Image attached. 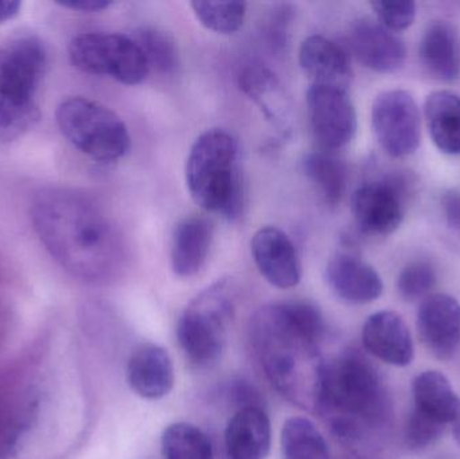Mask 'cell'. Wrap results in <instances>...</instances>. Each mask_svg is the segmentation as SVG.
<instances>
[{"label": "cell", "instance_id": "cell-19", "mask_svg": "<svg viewBox=\"0 0 460 459\" xmlns=\"http://www.w3.org/2000/svg\"><path fill=\"white\" fill-rule=\"evenodd\" d=\"M272 430L262 407H241L230 418L226 430L229 459H265L270 455Z\"/></svg>", "mask_w": 460, "mask_h": 459}, {"label": "cell", "instance_id": "cell-27", "mask_svg": "<svg viewBox=\"0 0 460 459\" xmlns=\"http://www.w3.org/2000/svg\"><path fill=\"white\" fill-rule=\"evenodd\" d=\"M161 447L164 459H215L209 437L189 423L167 426L162 434Z\"/></svg>", "mask_w": 460, "mask_h": 459}, {"label": "cell", "instance_id": "cell-23", "mask_svg": "<svg viewBox=\"0 0 460 459\" xmlns=\"http://www.w3.org/2000/svg\"><path fill=\"white\" fill-rule=\"evenodd\" d=\"M424 116L432 142L447 155H460V96L450 91L429 93Z\"/></svg>", "mask_w": 460, "mask_h": 459}, {"label": "cell", "instance_id": "cell-6", "mask_svg": "<svg viewBox=\"0 0 460 459\" xmlns=\"http://www.w3.org/2000/svg\"><path fill=\"white\" fill-rule=\"evenodd\" d=\"M234 310L235 290L229 280L215 283L188 305L178 320L177 337L194 366H210L220 360Z\"/></svg>", "mask_w": 460, "mask_h": 459}, {"label": "cell", "instance_id": "cell-21", "mask_svg": "<svg viewBox=\"0 0 460 459\" xmlns=\"http://www.w3.org/2000/svg\"><path fill=\"white\" fill-rule=\"evenodd\" d=\"M241 91L261 110L262 115L276 128H287L291 105L279 78L261 65L245 67L238 78Z\"/></svg>", "mask_w": 460, "mask_h": 459}, {"label": "cell", "instance_id": "cell-10", "mask_svg": "<svg viewBox=\"0 0 460 459\" xmlns=\"http://www.w3.org/2000/svg\"><path fill=\"white\" fill-rule=\"evenodd\" d=\"M407 186L402 178L389 177L364 183L351 197V212L364 234L386 236L402 225Z\"/></svg>", "mask_w": 460, "mask_h": 459}, {"label": "cell", "instance_id": "cell-3", "mask_svg": "<svg viewBox=\"0 0 460 459\" xmlns=\"http://www.w3.org/2000/svg\"><path fill=\"white\" fill-rule=\"evenodd\" d=\"M386 396L375 366L358 352L324 364L318 412L329 415L332 430L345 444L361 438L362 426L385 418Z\"/></svg>", "mask_w": 460, "mask_h": 459}, {"label": "cell", "instance_id": "cell-22", "mask_svg": "<svg viewBox=\"0 0 460 459\" xmlns=\"http://www.w3.org/2000/svg\"><path fill=\"white\" fill-rule=\"evenodd\" d=\"M421 65L431 77L451 83L459 77L458 37L453 24L432 22L427 26L419 45Z\"/></svg>", "mask_w": 460, "mask_h": 459}, {"label": "cell", "instance_id": "cell-12", "mask_svg": "<svg viewBox=\"0 0 460 459\" xmlns=\"http://www.w3.org/2000/svg\"><path fill=\"white\" fill-rule=\"evenodd\" d=\"M252 256L270 285L288 290L302 279V263L292 240L276 226L260 228L252 237Z\"/></svg>", "mask_w": 460, "mask_h": 459}, {"label": "cell", "instance_id": "cell-11", "mask_svg": "<svg viewBox=\"0 0 460 459\" xmlns=\"http://www.w3.org/2000/svg\"><path fill=\"white\" fill-rule=\"evenodd\" d=\"M305 100L316 142L329 153L346 147L357 132L356 107L348 91L311 85Z\"/></svg>", "mask_w": 460, "mask_h": 459}, {"label": "cell", "instance_id": "cell-28", "mask_svg": "<svg viewBox=\"0 0 460 459\" xmlns=\"http://www.w3.org/2000/svg\"><path fill=\"white\" fill-rule=\"evenodd\" d=\"M194 15L205 29L217 34H234L246 18V3L235 2H196L190 3Z\"/></svg>", "mask_w": 460, "mask_h": 459}, {"label": "cell", "instance_id": "cell-8", "mask_svg": "<svg viewBox=\"0 0 460 459\" xmlns=\"http://www.w3.org/2000/svg\"><path fill=\"white\" fill-rule=\"evenodd\" d=\"M73 66L88 75H107L124 85H137L150 75V65L128 35L86 32L69 45Z\"/></svg>", "mask_w": 460, "mask_h": 459}, {"label": "cell", "instance_id": "cell-18", "mask_svg": "<svg viewBox=\"0 0 460 459\" xmlns=\"http://www.w3.org/2000/svg\"><path fill=\"white\" fill-rule=\"evenodd\" d=\"M129 387L140 398L158 401L174 388V364L169 352L159 345L147 342L132 352L127 366Z\"/></svg>", "mask_w": 460, "mask_h": 459}, {"label": "cell", "instance_id": "cell-29", "mask_svg": "<svg viewBox=\"0 0 460 459\" xmlns=\"http://www.w3.org/2000/svg\"><path fill=\"white\" fill-rule=\"evenodd\" d=\"M134 40L145 53L150 67L164 75H172L180 66V53L175 40L167 32L154 27L137 30Z\"/></svg>", "mask_w": 460, "mask_h": 459}, {"label": "cell", "instance_id": "cell-35", "mask_svg": "<svg viewBox=\"0 0 460 459\" xmlns=\"http://www.w3.org/2000/svg\"><path fill=\"white\" fill-rule=\"evenodd\" d=\"M22 3L18 0H0V23L11 21L21 11Z\"/></svg>", "mask_w": 460, "mask_h": 459}, {"label": "cell", "instance_id": "cell-9", "mask_svg": "<svg viewBox=\"0 0 460 459\" xmlns=\"http://www.w3.org/2000/svg\"><path fill=\"white\" fill-rule=\"evenodd\" d=\"M376 139L392 158H407L420 146L421 121L418 104L410 92L391 89L376 97L372 105Z\"/></svg>", "mask_w": 460, "mask_h": 459}, {"label": "cell", "instance_id": "cell-25", "mask_svg": "<svg viewBox=\"0 0 460 459\" xmlns=\"http://www.w3.org/2000/svg\"><path fill=\"white\" fill-rule=\"evenodd\" d=\"M303 170L324 202L330 207H337L346 190L348 172L345 163L329 151H316L305 156Z\"/></svg>", "mask_w": 460, "mask_h": 459}, {"label": "cell", "instance_id": "cell-13", "mask_svg": "<svg viewBox=\"0 0 460 459\" xmlns=\"http://www.w3.org/2000/svg\"><path fill=\"white\" fill-rule=\"evenodd\" d=\"M419 336L424 347L440 360H448L460 347V302L447 294H434L418 310Z\"/></svg>", "mask_w": 460, "mask_h": 459}, {"label": "cell", "instance_id": "cell-36", "mask_svg": "<svg viewBox=\"0 0 460 459\" xmlns=\"http://www.w3.org/2000/svg\"><path fill=\"white\" fill-rule=\"evenodd\" d=\"M454 436H456V442H458L460 446V410L458 417H456V419L454 420Z\"/></svg>", "mask_w": 460, "mask_h": 459}, {"label": "cell", "instance_id": "cell-24", "mask_svg": "<svg viewBox=\"0 0 460 459\" xmlns=\"http://www.w3.org/2000/svg\"><path fill=\"white\" fill-rule=\"evenodd\" d=\"M415 409L442 425H453L458 417L460 399L445 375L426 371L412 384Z\"/></svg>", "mask_w": 460, "mask_h": 459}, {"label": "cell", "instance_id": "cell-30", "mask_svg": "<svg viewBox=\"0 0 460 459\" xmlns=\"http://www.w3.org/2000/svg\"><path fill=\"white\" fill-rule=\"evenodd\" d=\"M437 271L429 261L415 260L407 264L397 278V290L402 299L418 301L429 296L437 285Z\"/></svg>", "mask_w": 460, "mask_h": 459}, {"label": "cell", "instance_id": "cell-31", "mask_svg": "<svg viewBox=\"0 0 460 459\" xmlns=\"http://www.w3.org/2000/svg\"><path fill=\"white\" fill-rule=\"evenodd\" d=\"M445 425L413 409L404 426L405 444L410 449L420 450L434 445L442 437Z\"/></svg>", "mask_w": 460, "mask_h": 459}, {"label": "cell", "instance_id": "cell-26", "mask_svg": "<svg viewBox=\"0 0 460 459\" xmlns=\"http://www.w3.org/2000/svg\"><path fill=\"white\" fill-rule=\"evenodd\" d=\"M280 442L284 459H330L323 434L307 418L287 419L281 428Z\"/></svg>", "mask_w": 460, "mask_h": 459}, {"label": "cell", "instance_id": "cell-15", "mask_svg": "<svg viewBox=\"0 0 460 459\" xmlns=\"http://www.w3.org/2000/svg\"><path fill=\"white\" fill-rule=\"evenodd\" d=\"M365 349L378 360L394 366H407L415 356L412 334L404 318L394 312H377L362 328Z\"/></svg>", "mask_w": 460, "mask_h": 459}, {"label": "cell", "instance_id": "cell-16", "mask_svg": "<svg viewBox=\"0 0 460 459\" xmlns=\"http://www.w3.org/2000/svg\"><path fill=\"white\" fill-rule=\"evenodd\" d=\"M326 282L332 293L350 305H367L383 296L380 274L353 253H337L326 266Z\"/></svg>", "mask_w": 460, "mask_h": 459}, {"label": "cell", "instance_id": "cell-14", "mask_svg": "<svg viewBox=\"0 0 460 459\" xmlns=\"http://www.w3.org/2000/svg\"><path fill=\"white\" fill-rule=\"evenodd\" d=\"M349 42L356 58L376 73H394L404 66V40L377 19L362 18L351 26Z\"/></svg>", "mask_w": 460, "mask_h": 459}, {"label": "cell", "instance_id": "cell-5", "mask_svg": "<svg viewBox=\"0 0 460 459\" xmlns=\"http://www.w3.org/2000/svg\"><path fill=\"white\" fill-rule=\"evenodd\" d=\"M48 54L35 35H22L0 48V137L16 139L40 120L37 91Z\"/></svg>", "mask_w": 460, "mask_h": 459}, {"label": "cell", "instance_id": "cell-2", "mask_svg": "<svg viewBox=\"0 0 460 459\" xmlns=\"http://www.w3.org/2000/svg\"><path fill=\"white\" fill-rule=\"evenodd\" d=\"M324 329L321 310L305 301L265 305L252 318V345L268 380L300 409L318 411Z\"/></svg>", "mask_w": 460, "mask_h": 459}, {"label": "cell", "instance_id": "cell-32", "mask_svg": "<svg viewBox=\"0 0 460 459\" xmlns=\"http://www.w3.org/2000/svg\"><path fill=\"white\" fill-rule=\"evenodd\" d=\"M377 21L391 31H404L416 18V3L412 0H377L370 3Z\"/></svg>", "mask_w": 460, "mask_h": 459}, {"label": "cell", "instance_id": "cell-33", "mask_svg": "<svg viewBox=\"0 0 460 459\" xmlns=\"http://www.w3.org/2000/svg\"><path fill=\"white\" fill-rule=\"evenodd\" d=\"M442 210L450 228L460 232V191L450 190L442 197Z\"/></svg>", "mask_w": 460, "mask_h": 459}, {"label": "cell", "instance_id": "cell-20", "mask_svg": "<svg viewBox=\"0 0 460 459\" xmlns=\"http://www.w3.org/2000/svg\"><path fill=\"white\" fill-rule=\"evenodd\" d=\"M215 228L208 218L189 217L175 228L172 243V271L191 278L204 269L212 250Z\"/></svg>", "mask_w": 460, "mask_h": 459}, {"label": "cell", "instance_id": "cell-7", "mask_svg": "<svg viewBox=\"0 0 460 459\" xmlns=\"http://www.w3.org/2000/svg\"><path fill=\"white\" fill-rule=\"evenodd\" d=\"M62 135L81 153L102 163L119 161L131 150V135L123 119L85 97H69L57 108Z\"/></svg>", "mask_w": 460, "mask_h": 459}, {"label": "cell", "instance_id": "cell-34", "mask_svg": "<svg viewBox=\"0 0 460 459\" xmlns=\"http://www.w3.org/2000/svg\"><path fill=\"white\" fill-rule=\"evenodd\" d=\"M58 4L70 10L83 11V13H100L107 10L113 3L110 0H67V2H59Z\"/></svg>", "mask_w": 460, "mask_h": 459}, {"label": "cell", "instance_id": "cell-4", "mask_svg": "<svg viewBox=\"0 0 460 459\" xmlns=\"http://www.w3.org/2000/svg\"><path fill=\"white\" fill-rule=\"evenodd\" d=\"M186 185L197 205L228 220L243 212V189L237 140L220 128L197 137L185 166Z\"/></svg>", "mask_w": 460, "mask_h": 459}, {"label": "cell", "instance_id": "cell-1", "mask_svg": "<svg viewBox=\"0 0 460 459\" xmlns=\"http://www.w3.org/2000/svg\"><path fill=\"white\" fill-rule=\"evenodd\" d=\"M31 223L51 258L81 282H112L127 260L123 236L93 199L70 189H46L31 205Z\"/></svg>", "mask_w": 460, "mask_h": 459}, {"label": "cell", "instance_id": "cell-17", "mask_svg": "<svg viewBox=\"0 0 460 459\" xmlns=\"http://www.w3.org/2000/svg\"><path fill=\"white\" fill-rule=\"evenodd\" d=\"M299 64L311 85L348 91L353 80V67L345 49L323 35H310L303 40Z\"/></svg>", "mask_w": 460, "mask_h": 459}]
</instances>
